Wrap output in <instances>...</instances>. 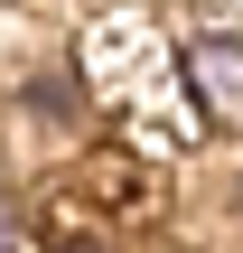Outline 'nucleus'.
Returning a JSON list of instances; mask_svg holds the SVG:
<instances>
[{"label":"nucleus","mask_w":243,"mask_h":253,"mask_svg":"<svg viewBox=\"0 0 243 253\" xmlns=\"http://www.w3.org/2000/svg\"><path fill=\"white\" fill-rule=\"evenodd\" d=\"M56 253H103V244H84V235H75V244H56Z\"/></svg>","instance_id":"obj_2"},{"label":"nucleus","mask_w":243,"mask_h":253,"mask_svg":"<svg viewBox=\"0 0 243 253\" xmlns=\"http://www.w3.org/2000/svg\"><path fill=\"white\" fill-rule=\"evenodd\" d=\"M0 253H19V216H9V207H0Z\"/></svg>","instance_id":"obj_1"}]
</instances>
